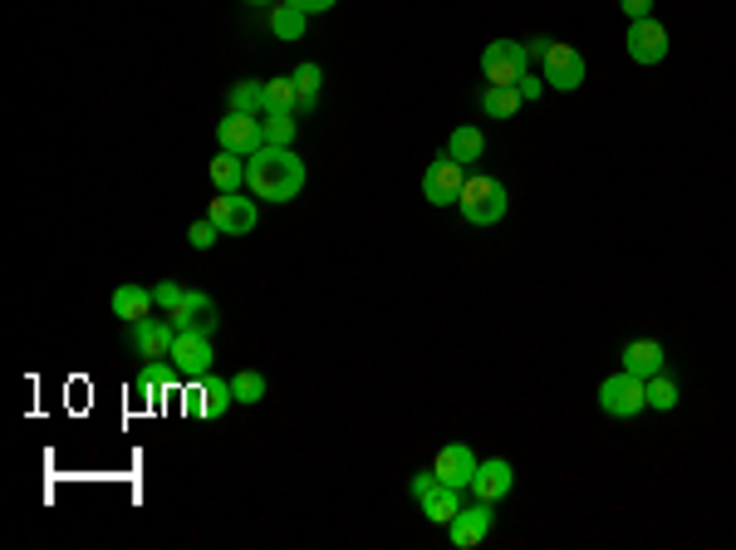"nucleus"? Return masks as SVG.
I'll return each mask as SVG.
<instances>
[{
	"mask_svg": "<svg viewBox=\"0 0 736 550\" xmlns=\"http://www.w3.org/2000/svg\"><path fill=\"white\" fill-rule=\"evenodd\" d=\"M304 157H294V147H275L265 143L261 153L245 157V187H251V196H265V202L285 206L294 202V196L304 192Z\"/></svg>",
	"mask_w": 736,
	"mask_h": 550,
	"instance_id": "nucleus-1",
	"label": "nucleus"
},
{
	"mask_svg": "<svg viewBox=\"0 0 736 550\" xmlns=\"http://www.w3.org/2000/svg\"><path fill=\"white\" fill-rule=\"evenodd\" d=\"M457 206H461V216H467L471 226H496L500 216L510 212V196H506V187H500L496 177L471 172L467 187H461V196H457Z\"/></svg>",
	"mask_w": 736,
	"mask_h": 550,
	"instance_id": "nucleus-2",
	"label": "nucleus"
},
{
	"mask_svg": "<svg viewBox=\"0 0 736 550\" xmlns=\"http://www.w3.org/2000/svg\"><path fill=\"white\" fill-rule=\"evenodd\" d=\"M599 408H604L608 418H638V412L648 408V379H638V373H628V369L608 373V379L599 383Z\"/></svg>",
	"mask_w": 736,
	"mask_h": 550,
	"instance_id": "nucleus-3",
	"label": "nucleus"
},
{
	"mask_svg": "<svg viewBox=\"0 0 736 550\" xmlns=\"http://www.w3.org/2000/svg\"><path fill=\"white\" fill-rule=\"evenodd\" d=\"M526 69H530V49L520 45V39H491V45L481 49V74H486L491 84H520Z\"/></svg>",
	"mask_w": 736,
	"mask_h": 550,
	"instance_id": "nucleus-4",
	"label": "nucleus"
},
{
	"mask_svg": "<svg viewBox=\"0 0 736 550\" xmlns=\"http://www.w3.org/2000/svg\"><path fill=\"white\" fill-rule=\"evenodd\" d=\"M216 143H221L226 153H241V157L261 153V147H265V123H261V113H236V108H226L221 123H216Z\"/></svg>",
	"mask_w": 736,
	"mask_h": 550,
	"instance_id": "nucleus-5",
	"label": "nucleus"
},
{
	"mask_svg": "<svg viewBox=\"0 0 736 550\" xmlns=\"http://www.w3.org/2000/svg\"><path fill=\"white\" fill-rule=\"evenodd\" d=\"M206 216L216 222V231H221V236H251V231H255V216H261V206H255V196L216 192L212 206H206Z\"/></svg>",
	"mask_w": 736,
	"mask_h": 550,
	"instance_id": "nucleus-6",
	"label": "nucleus"
},
{
	"mask_svg": "<svg viewBox=\"0 0 736 550\" xmlns=\"http://www.w3.org/2000/svg\"><path fill=\"white\" fill-rule=\"evenodd\" d=\"M540 64H545V84L559 88V94H575V88L584 84V55H579L575 45H565V39H550Z\"/></svg>",
	"mask_w": 736,
	"mask_h": 550,
	"instance_id": "nucleus-7",
	"label": "nucleus"
},
{
	"mask_svg": "<svg viewBox=\"0 0 736 550\" xmlns=\"http://www.w3.org/2000/svg\"><path fill=\"white\" fill-rule=\"evenodd\" d=\"M461 187H467V172H461V163L451 153L432 157L427 172H422V196H427L432 206H457Z\"/></svg>",
	"mask_w": 736,
	"mask_h": 550,
	"instance_id": "nucleus-8",
	"label": "nucleus"
},
{
	"mask_svg": "<svg viewBox=\"0 0 736 550\" xmlns=\"http://www.w3.org/2000/svg\"><path fill=\"white\" fill-rule=\"evenodd\" d=\"M167 359L182 369L186 383L202 379V373H212V363H216L212 334H206V330H177V344H172V354H167Z\"/></svg>",
	"mask_w": 736,
	"mask_h": 550,
	"instance_id": "nucleus-9",
	"label": "nucleus"
},
{
	"mask_svg": "<svg viewBox=\"0 0 736 550\" xmlns=\"http://www.w3.org/2000/svg\"><path fill=\"white\" fill-rule=\"evenodd\" d=\"M476 452L467 447V442H447V447L437 452V457H432V471H437V481L442 487H471V477H476Z\"/></svg>",
	"mask_w": 736,
	"mask_h": 550,
	"instance_id": "nucleus-10",
	"label": "nucleus"
},
{
	"mask_svg": "<svg viewBox=\"0 0 736 550\" xmlns=\"http://www.w3.org/2000/svg\"><path fill=\"white\" fill-rule=\"evenodd\" d=\"M628 59H634V64H663L667 59V29L657 25L653 15L628 25Z\"/></svg>",
	"mask_w": 736,
	"mask_h": 550,
	"instance_id": "nucleus-11",
	"label": "nucleus"
},
{
	"mask_svg": "<svg viewBox=\"0 0 736 550\" xmlns=\"http://www.w3.org/2000/svg\"><path fill=\"white\" fill-rule=\"evenodd\" d=\"M167 320H172L177 330H206V334H212L216 330V300L206 290H192V285H186L182 300L167 310Z\"/></svg>",
	"mask_w": 736,
	"mask_h": 550,
	"instance_id": "nucleus-12",
	"label": "nucleus"
},
{
	"mask_svg": "<svg viewBox=\"0 0 736 550\" xmlns=\"http://www.w3.org/2000/svg\"><path fill=\"white\" fill-rule=\"evenodd\" d=\"M447 536H451V546L457 550L481 546V540L491 536V501H471V506H461L457 521L447 526Z\"/></svg>",
	"mask_w": 736,
	"mask_h": 550,
	"instance_id": "nucleus-13",
	"label": "nucleus"
},
{
	"mask_svg": "<svg viewBox=\"0 0 736 550\" xmlns=\"http://www.w3.org/2000/svg\"><path fill=\"white\" fill-rule=\"evenodd\" d=\"M510 487H516V467H510L506 457L481 462L476 477H471V491H476V501H491V506H496V501H506Z\"/></svg>",
	"mask_w": 736,
	"mask_h": 550,
	"instance_id": "nucleus-14",
	"label": "nucleus"
},
{
	"mask_svg": "<svg viewBox=\"0 0 736 550\" xmlns=\"http://www.w3.org/2000/svg\"><path fill=\"white\" fill-rule=\"evenodd\" d=\"M177 344V324L172 320H157V314H147V320L133 324V349L147 354V359H167Z\"/></svg>",
	"mask_w": 736,
	"mask_h": 550,
	"instance_id": "nucleus-15",
	"label": "nucleus"
},
{
	"mask_svg": "<svg viewBox=\"0 0 736 550\" xmlns=\"http://www.w3.org/2000/svg\"><path fill=\"white\" fill-rule=\"evenodd\" d=\"M108 310L118 314L123 324H137V320H147V314L157 310V295L147 290V285H133V280H123L113 290V300H108Z\"/></svg>",
	"mask_w": 736,
	"mask_h": 550,
	"instance_id": "nucleus-16",
	"label": "nucleus"
},
{
	"mask_svg": "<svg viewBox=\"0 0 736 550\" xmlns=\"http://www.w3.org/2000/svg\"><path fill=\"white\" fill-rule=\"evenodd\" d=\"M618 359H624L628 373H638V379H653V373H663L667 354H663V344H657V339H628Z\"/></svg>",
	"mask_w": 736,
	"mask_h": 550,
	"instance_id": "nucleus-17",
	"label": "nucleus"
},
{
	"mask_svg": "<svg viewBox=\"0 0 736 550\" xmlns=\"http://www.w3.org/2000/svg\"><path fill=\"white\" fill-rule=\"evenodd\" d=\"M196 388H202V418H226V408H236V388L226 379L202 373V379H196Z\"/></svg>",
	"mask_w": 736,
	"mask_h": 550,
	"instance_id": "nucleus-18",
	"label": "nucleus"
},
{
	"mask_svg": "<svg viewBox=\"0 0 736 550\" xmlns=\"http://www.w3.org/2000/svg\"><path fill=\"white\" fill-rule=\"evenodd\" d=\"M212 187H216V192H241V187H245V157L241 153H226V147H221V153L212 157Z\"/></svg>",
	"mask_w": 736,
	"mask_h": 550,
	"instance_id": "nucleus-19",
	"label": "nucleus"
},
{
	"mask_svg": "<svg viewBox=\"0 0 736 550\" xmlns=\"http://www.w3.org/2000/svg\"><path fill=\"white\" fill-rule=\"evenodd\" d=\"M447 153H451V157H457V163H461V167L481 163V153H486V133H481V128H471V123L451 128V138H447Z\"/></svg>",
	"mask_w": 736,
	"mask_h": 550,
	"instance_id": "nucleus-20",
	"label": "nucleus"
},
{
	"mask_svg": "<svg viewBox=\"0 0 736 550\" xmlns=\"http://www.w3.org/2000/svg\"><path fill=\"white\" fill-rule=\"evenodd\" d=\"M304 25H310V15H304L300 5H290V0H275V5H270L275 39H304Z\"/></svg>",
	"mask_w": 736,
	"mask_h": 550,
	"instance_id": "nucleus-21",
	"label": "nucleus"
},
{
	"mask_svg": "<svg viewBox=\"0 0 736 550\" xmlns=\"http://www.w3.org/2000/svg\"><path fill=\"white\" fill-rule=\"evenodd\" d=\"M481 108H486V118H516L520 108H526V98H520L516 84H491L486 94H481Z\"/></svg>",
	"mask_w": 736,
	"mask_h": 550,
	"instance_id": "nucleus-22",
	"label": "nucleus"
},
{
	"mask_svg": "<svg viewBox=\"0 0 736 550\" xmlns=\"http://www.w3.org/2000/svg\"><path fill=\"white\" fill-rule=\"evenodd\" d=\"M265 113H300L294 74H285V79H265Z\"/></svg>",
	"mask_w": 736,
	"mask_h": 550,
	"instance_id": "nucleus-23",
	"label": "nucleus"
},
{
	"mask_svg": "<svg viewBox=\"0 0 736 550\" xmlns=\"http://www.w3.org/2000/svg\"><path fill=\"white\" fill-rule=\"evenodd\" d=\"M677 403H683V388H677V379L673 373H653V379H648V408H657V412H673Z\"/></svg>",
	"mask_w": 736,
	"mask_h": 550,
	"instance_id": "nucleus-24",
	"label": "nucleus"
},
{
	"mask_svg": "<svg viewBox=\"0 0 736 550\" xmlns=\"http://www.w3.org/2000/svg\"><path fill=\"white\" fill-rule=\"evenodd\" d=\"M457 511H461V491L457 487H442L437 497L422 501V516L437 521V526H451V521H457Z\"/></svg>",
	"mask_w": 736,
	"mask_h": 550,
	"instance_id": "nucleus-25",
	"label": "nucleus"
},
{
	"mask_svg": "<svg viewBox=\"0 0 736 550\" xmlns=\"http://www.w3.org/2000/svg\"><path fill=\"white\" fill-rule=\"evenodd\" d=\"M319 88H324V69L319 64H300V69H294V94H300L304 113L319 104Z\"/></svg>",
	"mask_w": 736,
	"mask_h": 550,
	"instance_id": "nucleus-26",
	"label": "nucleus"
},
{
	"mask_svg": "<svg viewBox=\"0 0 736 550\" xmlns=\"http://www.w3.org/2000/svg\"><path fill=\"white\" fill-rule=\"evenodd\" d=\"M231 108L236 113H265V84L261 79H241L231 88Z\"/></svg>",
	"mask_w": 736,
	"mask_h": 550,
	"instance_id": "nucleus-27",
	"label": "nucleus"
},
{
	"mask_svg": "<svg viewBox=\"0 0 736 550\" xmlns=\"http://www.w3.org/2000/svg\"><path fill=\"white\" fill-rule=\"evenodd\" d=\"M231 388H236V403L241 408H251V403H265V373L261 369H241L231 379Z\"/></svg>",
	"mask_w": 736,
	"mask_h": 550,
	"instance_id": "nucleus-28",
	"label": "nucleus"
},
{
	"mask_svg": "<svg viewBox=\"0 0 736 550\" xmlns=\"http://www.w3.org/2000/svg\"><path fill=\"white\" fill-rule=\"evenodd\" d=\"M261 123H265V143H275V147H290L294 133H300L294 113H261Z\"/></svg>",
	"mask_w": 736,
	"mask_h": 550,
	"instance_id": "nucleus-29",
	"label": "nucleus"
},
{
	"mask_svg": "<svg viewBox=\"0 0 736 550\" xmlns=\"http://www.w3.org/2000/svg\"><path fill=\"white\" fill-rule=\"evenodd\" d=\"M186 241H192V251H212V246L221 241V231H216V222H212V216H202V222H192V226H186Z\"/></svg>",
	"mask_w": 736,
	"mask_h": 550,
	"instance_id": "nucleus-30",
	"label": "nucleus"
},
{
	"mask_svg": "<svg viewBox=\"0 0 736 550\" xmlns=\"http://www.w3.org/2000/svg\"><path fill=\"white\" fill-rule=\"evenodd\" d=\"M412 501H418V506H422V501H427V497H437V491H442V481H437V471H418V477H412Z\"/></svg>",
	"mask_w": 736,
	"mask_h": 550,
	"instance_id": "nucleus-31",
	"label": "nucleus"
},
{
	"mask_svg": "<svg viewBox=\"0 0 736 550\" xmlns=\"http://www.w3.org/2000/svg\"><path fill=\"white\" fill-rule=\"evenodd\" d=\"M182 290H186V285H177V280H162V285H153V295H157V310H172V304L182 300Z\"/></svg>",
	"mask_w": 736,
	"mask_h": 550,
	"instance_id": "nucleus-32",
	"label": "nucleus"
},
{
	"mask_svg": "<svg viewBox=\"0 0 736 550\" xmlns=\"http://www.w3.org/2000/svg\"><path fill=\"white\" fill-rule=\"evenodd\" d=\"M516 88H520V98H526V104H530V98H540V88H545V74L535 79V74H530V69H526V74H520V84H516Z\"/></svg>",
	"mask_w": 736,
	"mask_h": 550,
	"instance_id": "nucleus-33",
	"label": "nucleus"
},
{
	"mask_svg": "<svg viewBox=\"0 0 736 550\" xmlns=\"http://www.w3.org/2000/svg\"><path fill=\"white\" fill-rule=\"evenodd\" d=\"M618 10H624L628 20H648L653 15V0H618Z\"/></svg>",
	"mask_w": 736,
	"mask_h": 550,
	"instance_id": "nucleus-34",
	"label": "nucleus"
},
{
	"mask_svg": "<svg viewBox=\"0 0 736 550\" xmlns=\"http://www.w3.org/2000/svg\"><path fill=\"white\" fill-rule=\"evenodd\" d=\"M290 5H300L304 10V15H324V10H334V5H339V0H290Z\"/></svg>",
	"mask_w": 736,
	"mask_h": 550,
	"instance_id": "nucleus-35",
	"label": "nucleus"
},
{
	"mask_svg": "<svg viewBox=\"0 0 736 550\" xmlns=\"http://www.w3.org/2000/svg\"><path fill=\"white\" fill-rule=\"evenodd\" d=\"M245 5H255V10H270V5H275V0H245Z\"/></svg>",
	"mask_w": 736,
	"mask_h": 550,
	"instance_id": "nucleus-36",
	"label": "nucleus"
}]
</instances>
